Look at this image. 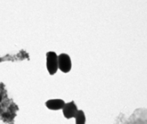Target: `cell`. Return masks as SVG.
I'll return each mask as SVG.
<instances>
[{
  "label": "cell",
  "mask_w": 147,
  "mask_h": 124,
  "mask_svg": "<svg viewBox=\"0 0 147 124\" xmlns=\"http://www.w3.org/2000/svg\"><path fill=\"white\" fill-rule=\"evenodd\" d=\"M47 69L49 74L51 76H53L56 74L57 70L59 69L58 67V56L57 54L54 51L47 52Z\"/></svg>",
  "instance_id": "obj_1"
},
{
  "label": "cell",
  "mask_w": 147,
  "mask_h": 124,
  "mask_svg": "<svg viewBox=\"0 0 147 124\" xmlns=\"http://www.w3.org/2000/svg\"><path fill=\"white\" fill-rule=\"evenodd\" d=\"M58 67L64 73H68L71 70V60L68 54H61L58 55Z\"/></svg>",
  "instance_id": "obj_2"
},
{
  "label": "cell",
  "mask_w": 147,
  "mask_h": 124,
  "mask_svg": "<svg viewBox=\"0 0 147 124\" xmlns=\"http://www.w3.org/2000/svg\"><path fill=\"white\" fill-rule=\"evenodd\" d=\"M62 110H63V114L65 118L68 119L75 118L77 112H78L77 105H75V103L74 101L65 103V106L62 109Z\"/></svg>",
  "instance_id": "obj_3"
},
{
  "label": "cell",
  "mask_w": 147,
  "mask_h": 124,
  "mask_svg": "<svg viewBox=\"0 0 147 124\" xmlns=\"http://www.w3.org/2000/svg\"><path fill=\"white\" fill-rule=\"evenodd\" d=\"M45 105L49 109L59 110V109H63L65 103L61 99H52V100H48L47 101H46Z\"/></svg>",
  "instance_id": "obj_4"
},
{
  "label": "cell",
  "mask_w": 147,
  "mask_h": 124,
  "mask_svg": "<svg viewBox=\"0 0 147 124\" xmlns=\"http://www.w3.org/2000/svg\"><path fill=\"white\" fill-rule=\"evenodd\" d=\"M86 117L83 110H78L77 114L75 116V123L76 124H85Z\"/></svg>",
  "instance_id": "obj_5"
}]
</instances>
